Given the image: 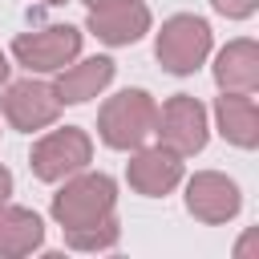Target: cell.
Instances as JSON below:
<instances>
[{
    "instance_id": "d6986e66",
    "label": "cell",
    "mask_w": 259,
    "mask_h": 259,
    "mask_svg": "<svg viewBox=\"0 0 259 259\" xmlns=\"http://www.w3.org/2000/svg\"><path fill=\"white\" fill-rule=\"evenodd\" d=\"M85 8H105V4H117V0H81Z\"/></svg>"
},
{
    "instance_id": "3957f363",
    "label": "cell",
    "mask_w": 259,
    "mask_h": 259,
    "mask_svg": "<svg viewBox=\"0 0 259 259\" xmlns=\"http://www.w3.org/2000/svg\"><path fill=\"white\" fill-rule=\"evenodd\" d=\"M210 45H214V32H210V24L202 16L174 12V16L162 20V28L154 36V57L170 77H190V73H198L206 65Z\"/></svg>"
},
{
    "instance_id": "ffe728a7",
    "label": "cell",
    "mask_w": 259,
    "mask_h": 259,
    "mask_svg": "<svg viewBox=\"0 0 259 259\" xmlns=\"http://www.w3.org/2000/svg\"><path fill=\"white\" fill-rule=\"evenodd\" d=\"M45 4H69V0H45Z\"/></svg>"
},
{
    "instance_id": "8fae6325",
    "label": "cell",
    "mask_w": 259,
    "mask_h": 259,
    "mask_svg": "<svg viewBox=\"0 0 259 259\" xmlns=\"http://www.w3.org/2000/svg\"><path fill=\"white\" fill-rule=\"evenodd\" d=\"M210 73H214L219 93H255L259 89V45L251 36L227 40L214 53Z\"/></svg>"
},
{
    "instance_id": "4fadbf2b",
    "label": "cell",
    "mask_w": 259,
    "mask_h": 259,
    "mask_svg": "<svg viewBox=\"0 0 259 259\" xmlns=\"http://www.w3.org/2000/svg\"><path fill=\"white\" fill-rule=\"evenodd\" d=\"M214 130L223 134V142L239 146V150H255L259 146V109L251 93H219L214 97Z\"/></svg>"
},
{
    "instance_id": "277c9868",
    "label": "cell",
    "mask_w": 259,
    "mask_h": 259,
    "mask_svg": "<svg viewBox=\"0 0 259 259\" xmlns=\"http://www.w3.org/2000/svg\"><path fill=\"white\" fill-rule=\"evenodd\" d=\"M81 36L77 24H45L36 32H16L8 53L28 73H57L81 57Z\"/></svg>"
},
{
    "instance_id": "52a82bcc",
    "label": "cell",
    "mask_w": 259,
    "mask_h": 259,
    "mask_svg": "<svg viewBox=\"0 0 259 259\" xmlns=\"http://www.w3.org/2000/svg\"><path fill=\"white\" fill-rule=\"evenodd\" d=\"M61 97L49 81H36L32 73L24 81H8L0 89V117L20 130V134H36V130H49L57 117H61Z\"/></svg>"
},
{
    "instance_id": "2e32d148",
    "label": "cell",
    "mask_w": 259,
    "mask_h": 259,
    "mask_svg": "<svg viewBox=\"0 0 259 259\" xmlns=\"http://www.w3.org/2000/svg\"><path fill=\"white\" fill-rule=\"evenodd\" d=\"M210 8L227 20H247V16H255L259 0H210Z\"/></svg>"
},
{
    "instance_id": "ac0fdd59",
    "label": "cell",
    "mask_w": 259,
    "mask_h": 259,
    "mask_svg": "<svg viewBox=\"0 0 259 259\" xmlns=\"http://www.w3.org/2000/svg\"><path fill=\"white\" fill-rule=\"evenodd\" d=\"M8 73H12V65H8V53L0 49V89L8 85Z\"/></svg>"
},
{
    "instance_id": "8992f818",
    "label": "cell",
    "mask_w": 259,
    "mask_h": 259,
    "mask_svg": "<svg viewBox=\"0 0 259 259\" xmlns=\"http://www.w3.org/2000/svg\"><path fill=\"white\" fill-rule=\"evenodd\" d=\"M89 162H93V138L81 125L49 130L45 138L32 142V154H28V170L40 182H65L69 174L85 170Z\"/></svg>"
},
{
    "instance_id": "9c48e42d",
    "label": "cell",
    "mask_w": 259,
    "mask_h": 259,
    "mask_svg": "<svg viewBox=\"0 0 259 259\" xmlns=\"http://www.w3.org/2000/svg\"><path fill=\"white\" fill-rule=\"evenodd\" d=\"M182 178H186V166H182V158L174 150H166V146H138V150H130L125 182L142 198H166L174 186H182Z\"/></svg>"
},
{
    "instance_id": "e0dca14e",
    "label": "cell",
    "mask_w": 259,
    "mask_h": 259,
    "mask_svg": "<svg viewBox=\"0 0 259 259\" xmlns=\"http://www.w3.org/2000/svg\"><path fill=\"white\" fill-rule=\"evenodd\" d=\"M8 198H12V170L0 162V206H4Z\"/></svg>"
},
{
    "instance_id": "6da1fadb",
    "label": "cell",
    "mask_w": 259,
    "mask_h": 259,
    "mask_svg": "<svg viewBox=\"0 0 259 259\" xmlns=\"http://www.w3.org/2000/svg\"><path fill=\"white\" fill-rule=\"evenodd\" d=\"M117 210V182L101 170H77L61 182V190L53 194L49 202V214L61 231H73V227H89V223H101Z\"/></svg>"
},
{
    "instance_id": "7a4b0ae2",
    "label": "cell",
    "mask_w": 259,
    "mask_h": 259,
    "mask_svg": "<svg viewBox=\"0 0 259 259\" xmlns=\"http://www.w3.org/2000/svg\"><path fill=\"white\" fill-rule=\"evenodd\" d=\"M154 121H158V101L146 89H121L113 97L101 101L97 109V138L109 150H138L154 138Z\"/></svg>"
},
{
    "instance_id": "30bf717a",
    "label": "cell",
    "mask_w": 259,
    "mask_h": 259,
    "mask_svg": "<svg viewBox=\"0 0 259 259\" xmlns=\"http://www.w3.org/2000/svg\"><path fill=\"white\" fill-rule=\"evenodd\" d=\"M150 24H154V16L142 0H117V4H105V8H89V16H85V32L97 36L101 45H109V49L138 45L150 32Z\"/></svg>"
},
{
    "instance_id": "ba28073f",
    "label": "cell",
    "mask_w": 259,
    "mask_h": 259,
    "mask_svg": "<svg viewBox=\"0 0 259 259\" xmlns=\"http://www.w3.org/2000/svg\"><path fill=\"white\" fill-rule=\"evenodd\" d=\"M186 210L206 227H223L243 210V190L219 170H198L194 178H186Z\"/></svg>"
},
{
    "instance_id": "5b68a950",
    "label": "cell",
    "mask_w": 259,
    "mask_h": 259,
    "mask_svg": "<svg viewBox=\"0 0 259 259\" xmlns=\"http://www.w3.org/2000/svg\"><path fill=\"white\" fill-rule=\"evenodd\" d=\"M154 138L158 146L174 150L178 158H194L206 150L210 125H206V105L190 93H174L158 105V121H154Z\"/></svg>"
},
{
    "instance_id": "5bb4252c",
    "label": "cell",
    "mask_w": 259,
    "mask_h": 259,
    "mask_svg": "<svg viewBox=\"0 0 259 259\" xmlns=\"http://www.w3.org/2000/svg\"><path fill=\"white\" fill-rule=\"evenodd\" d=\"M45 247V219L28 206H0V259H24Z\"/></svg>"
},
{
    "instance_id": "7c38bea8",
    "label": "cell",
    "mask_w": 259,
    "mask_h": 259,
    "mask_svg": "<svg viewBox=\"0 0 259 259\" xmlns=\"http://www.w3.org/2000/svg\"><path fill=\"white\" fill-rule=\"evenodd\" d=\"M113 73H117L113 57H85V61H73L65 69H57L53 89H57L61 105H85L113 81Z\"/></svg>"
},
{
    "instance_id": "9a60e30c",
    "label": "cell",
    "mask_w": 259,
    "mask_h": 259,
    "mask_svg": "<svg viewBox=\"0 0 259 259\" xmlns=\"http://www.w3.org/2000/svg\"><path fill=\"white\" fill-rule=\"evenodd\" d=\"M61 235H65V247H73V251H109L121 239V223H117V214H109L101 223L73 227V231H61Z\"/></svg>"
}]
</instances>
